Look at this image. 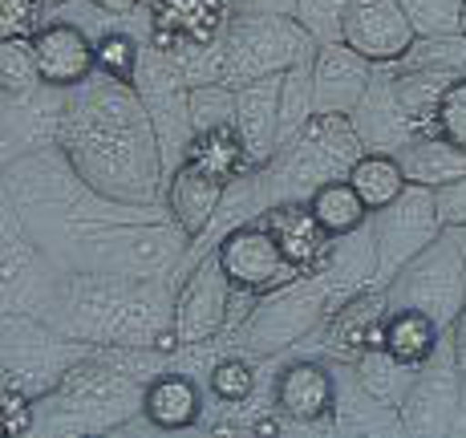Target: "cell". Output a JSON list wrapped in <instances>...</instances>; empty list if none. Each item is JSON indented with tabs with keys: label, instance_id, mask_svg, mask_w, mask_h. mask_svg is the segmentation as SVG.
<instances>
[{
	"label": "cell",
	"instance_id": "cell-1",
	"mask_svg": "<svg viewBox=\"0 0 466 438\" xmlns=\"http://www.w3.org/2000/svg\"><path fill=\"white\" fill-rule=\"evenodd\" d=\"M215 260L239 292H276L284 284L300 280V272L284 256V248L276 244V236L259 219L231 228L223 236V244L215 248Z\"/></svg>",
	"mask_w": 466,
	"mask_h": 438
},
{
	"label": "cell",
	"instance_id": "cell-2",
	"mask_svg": "<svg viewBox=\"0 0 466 438\" xmlns=\"http://www.w3.org/2000/svg\"><path fill=\"white\" fill-rule=\"evenodd\" d=\"M340 41L365 61H398L414 49L418 29L401 0H345L340 8Z\"/></svg>",
	"mask_w": 466,
	"mask_h": 438
},
{
	"label": "cell",
	"instance_id": "cell-3",
	"mask_svg": "<svg viewBox=\"0 0 466 438\" xmlns=\"http://www.w3.org/2000/svg\"><path fill=\"white\" fill-rule=\"evenodd\" d=\"M231 289L228 272L219 268V260H208L191 280L183 284L175 300V337L183 345H203L228 321V305H231Z\"/></svg>",
	"mask_w": 466,
	"mask_h": 438
},
{
	"label": "cell",
	"instance_id": "cell-4",
	"mask_svg": "<svg viewBox=\"0 0 466 438\" xmlns=\"http://www.w3.org/2000/svg\"><path fill=\"white\" fill-rule=\"evenodd\" d=\"M228 5L223 0H158L150 13V37L163 53H195L219 37Z\"/></svg>",
	"mask_w": 466,
	"mask_h": 438
},
{
	"label": "cell",
	"instance_id": "cell-5",
	"mask_svg": "<svg viewBox=\"0 0 466 438\" xmlns=\"http://www.w3.org/2000/svg\"><path fill=\"white\" fill-rule=\"evenodd\" d=\"M259 223L276 236V244L284 248V256H289L300 276H317L320 268L329 264V256H333L337 236H329L325 223L312 216L309 203H280V208H268L264 216H259Z\"/></svg>",
	"mask_w": 466,
	"mask_h": 438
},
{
	"label": "cell",
	"instance_id": "cell-6",
	"mask_svg": "<svg viewBox=\"0 0 466 438\" xmlns=\"http://www.w3.org/2000/svg\"><path fill=\"white\" fill-rule=\"evenodd\" d=\"M33 49H37L41 86L74 89L97 69V41H89L86 33L69 21H53V25H45V29H37Z\"/></svg>",
	"mask_w": 466,
	"mask_h": 438
},
{
	"label": "cell",
	"instance_id": "cell-7",
	"mask_svg": "<svg viewBox=\"0 0 466 438\" xmlns=\"http://www.w3.org/2000/svg\"><path fill=\"white\" fill-rule=\"evenodd\" d=\"M365 57L345 41L320 49L317 74H312V102L320 114H353L365 97Z\"/></svg>",
	"mask_w": 466,
	"mask_h": 438
},
{
	"label": "cell",
	"instance_id": "cell-8",
	"mask_svg": "<svg viewBox=\"0 0 466 438\" xmlns=\"http://www.w3.org/2000/svg\"><path fill=\"white\" fill-rule=\"evenodd\" d=\"M333 373L317 362H292L276 382V406L292 423H320L325 414H333Z\"/></svg>",
	"mask_w": 466,
	"mask_h": 438
},
{
	"label": "cell",
	"instance_id": "cell-9",
	"mask_svg": "<svg viewBox=\"0 0 466 438\" xmlns=\"http://www.w3.org/2000/svg\"><path fill=\"white\" fill-rule=\"evenodd\" d=\"M223 191H228L223 178H215L211 171H203V167H195V163H183L167 183L170 219H175L187 236H199V231L211 223L215 211H219Z\"/></svg>",
	"mask_w": 466,
	"mask_h": 438
},
{
	"label": "cell",
	"instance_id": "cell-10",
	"mask_svg": "<svg viewBox=\"0 0 466 438\" xmlns=\"http://www.w3.org/2000/svg\"><path fill=\"white\" fill-rule=\"evenodd\" d=\"M142 414H147V423L158 426V431H187V426L199 423L203 394L183 373H163V378H155L147 386V394H142Z\"/></svg>",
	"mask_w": 466,
	"mask_h": 438
},
{
	"label": "cell",
	"instance_id": "cell-11",
	"mask_svg": "<svg viewBox=\"0 0 466 438\" xmlns=\"http://www.w3.org/2000/svg\"><path fill=\"white\" fill-rule=\"evenodd\" d=\"M438 345V325L434 317H426V309H401L385 317L381 329V353L390 357L401 370H414L422 365Z\"/></svg>",
	"mask_w": 466,
	"mask_h": 438
},
{
	"label": "cell",
	"instance_id": "cell-12",
	"mask_svg": "<svg viewBox=\"0 0 466 438\" xmlns=\"http://www.w3.org/2000/svg\"><path fill=\"white\" fill-rule=\"evenodd\" d=\"M248 158H252V147H248L244 130H236L231 122L199 130L195 142L187 147V163L203 167V171H211L215 178H223V183H231L236 175H244Z\"/></svg>",
	"mask_w": 466,
	"mask_h": 438
},
{
	"label": "cell",
	"instance_id": "cell-13",
	"mask_svg": "<svg viewBox=\"0 0 466 438\" xmlns=\"http://www.w3.org/2000/svg\"><path fill=\"white\" fill-rule=\"evenodd\" d=\"M385 300L381 297H357L333 317L329 341L340 353H381V329H385Z\"/></svg>",
	"mask_w": 466,
	"mask_h": 438
},
{
	"label": "cell",
	"instance_id": "cell-14",
	"mask_svg": "<svg viewBox=\"0 0 466 438\" xmlns=\"http://www.w3.org/2000/svg\"><path fill=\"white\" fill-rule=\"evenodd\" d=\"M349 183L357 187V195L365 199L370 211H385L406 195L410 175L406 163L393 155H357L353 167H349Z\"/></svg>",
	"mask_w": 466,
	"mask_h": 438
},
{
	"label": "cell",
	"instance_id": "cell-15",
	"mask_svg": "<svg viewBox=\"0 0 466 438\" xmlns=\"http://www.w3.org/2000/svg\"><path fill=\"white\" fill-rule=\"evenodd\" d=\"M309 208L312 216L325 223L329 236H349V231H357L370 216V208H365V199L357 195V187L345 178H325V183H317V191L309 195Z\"/></svg>",
	"mask_w": 466,
	"mask_h": 438
},
{
	"label": "cell",
	"instance_id": "cell-16",
	"mask_svg": "<svg viewBox=\"0 0 466 438\" xmlns=\"http://www.w3.org/2000/svg\"><path fill=\"white\" fill-rule=\"evenodd\" d=\"M462 158H466L462 150H454L451 142L434 134V138L422 142V147H418L410 158H401V163H406V175L414 187H442V183H451V178L466 175Z\"/></svg>",
	"mask_w": 466,
	"mask_h": 438
},
{
	"label": "cell",
	"instance_id": "cell-17",
	"mask_svg": "<svg viewBox=\"0 0 466 438\" xmlns=\"http://www.w3.org/2000/svg\"><path fill=\"white\" fill-rule=\"evenodd\" d=\"M0 74H5V94H25V89L41 82L33 37H5V45H0Z\"/></svg>",
	"mask_w": 466,
	"mask_h": 438
},
{
	"label": "cell",
	"instance_id": "cell-18",
	"mask_svg": "<svg viewBox=\"0 0 466 438\" xmlns=\"http://www.w3.org/2000/svg\"><path fill=\"white\" fill-rule=\"evenodd\" d=\"M434 134H438V138H446L454 150H462V155H466V77H454V82H446V89L438 94Z\"/></svg>",
	"mask_w": 466,
	"mask_h": 438
},
{
	"label": "cell",
	"instance_id": "cell-19",
	"mask_svg": "<svg viewBox=\"0 0 466 438\" xmlns=\"http://www.w3.org/2000/svg\"><path fill=\"white\" fill-rule=\"evenodd\" d=\"M97 69L106 77H114L118 86H130L134 82V69H138V45L127 33H106L97 41Z\"/></svg>",
	"mask_w": 466,
	"mask_h": 438
},
{
	"label": "cell",
	"instance_id": "cell-20",
	"mask_svg": "<svg viewBox=\"0 0 466 438\" xmlns=\"http://www.w3.org/2000/svg\"><path fill=\"white\" fill-rule=\"evenodd\" d=\"M252 386H256L252 370H248L244 362H236V357H231V362H219V365H215V373H211L215 398L228 402V406H239V402L252 398Z\"/></svg>",
	"mask_w": 466,
	"mask_h": 438
},
{
	"label": "cell",
	"instance_id": "cell-21",
	"mask_svg": "<svg viewBox=\"0 0 466 438\" xmlns=\"http://www.w3.org/2000/svg\"><path fill=\"white\" fill-rule=\"evenodd\" d=\"M0 426H5L8 438H25L33 431V402L16 386H5V398H0Z\"/></svg>",
	"mask_w": 466,
	"mask_h": 438
},
{
	"label": "cell",
	"instance_id": "cell-22",
	"mask_svg": "<svg viewBox=\"0 0 466 438\" xmlns=\"http://www.w3.org/2000/svg\"><path fill=\"white\" fill-rule=\"evenodd\" d=\"M37 0H0V33L5 37H37Z\"/></svg>",
	"mask_w": 466,
	"mask_h": 438
},
{
	"label": "cell",
	"instance_id": "cell-23",
	"mask_svg": "<svg viewBox=\"0 0 466 438\" xmlns=\"http://www.w3.org/2000/svg\"><path fill=\"white\" fill-rule=\"evenodd\" d=\"M434 208H438V219L442 223H459V228H466V175L438 187Z\"/></svg>",
	"mask_w": 466,
	"mask_h": 438
},
{
	"label": "cell",
	"instance_id": "cell-24",
	"mask_svg": "<svg viewBox=\"0 0 466 438\" xmlns=\"http://www.w3.org/2000/svg\"><path fill=\"white\" fill-rule=\"evenodd\" d=\"M89 5H97L102 13H134L138 0H89Z\"/></svg>",
	"mask_w": 466,
	"mask_h": 438
},
{
	"label": "cell",
	"instance_id": "cell-25",
	"mask_svg": "<svg viewBox=\"0 0 466 438\" xmlns=\"http://www.w3.org/2000/svg\"><path fill=\"white\" fill-rule=\"evenodd\" d=\"M459 25H462V37H466V0H462V16H459Z\"/></svg>",
	"mask_w": 466,
	"mask_h": 438
},
{
	"label": "cell",
	"instance_id": "cell-26",
	"mask_svg": "<svg viewBox=\"0 0 466 438\" xmlns=\"http://www.w3.org/2000/svg\"><path fill=\"white\" fill-rule=\"evenodd\" d=\"M37 5H66V0H37Z\"/></svg>",
	"mask_w": 466,
	"mask_h": 438
}]
</instances>
